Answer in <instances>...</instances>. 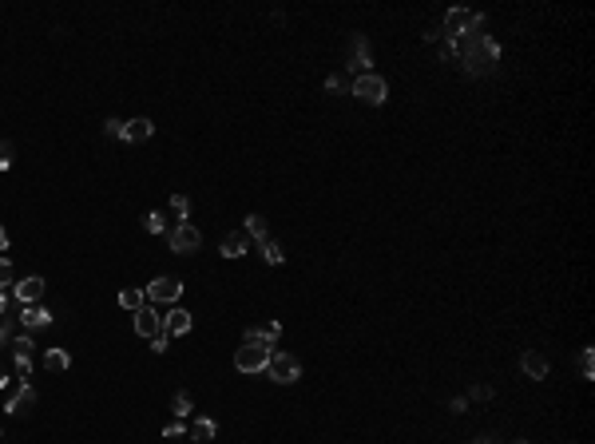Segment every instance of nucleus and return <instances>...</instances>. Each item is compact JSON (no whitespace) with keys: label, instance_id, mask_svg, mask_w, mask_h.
<instances>
[{"label":"nucleus","instance_id":"1","mask_svg":"<svg viewBox=\"0 0 595 444\" xmlns=\"http://www.w3.org/2000/svg\"><path fill=\"white\" fill-rule=\"evenodd\" d=\"M456 64L464 76H492L500 64V44L488 32H468L464 40H456Z\"/></svg>","mask_w":595,"mask_h":444},{"label":"nucleus","instance_id":"2","mask_svg":"<svg viewBox=\"0 0 595 444\" xmlns=\"http://www.w3.org/2000/svg\"><path fill=\"white\" fill-rule=\"evenodd\" d=\"M485 28V12H473V8H449L444 12V40L449 44H456V40H464L468 32H480Z\"/></svg>","mask_w":595,"mask_h":444},{"label":"nucleus","instance_id":"3","mask_svg":"<svg viewBox=\"0 0 595 444\" xmlns=\"http://www.w3.org/2000/svg\"><path fill=\"white\" fill-rule=\"evenodd\" d=\"M262 373L270 377V381H278V385H294L298 377H302V361H298L294 354H286V349H274Z\"/></svg>","mask_w":595,"mask_h":444},{"label":"nucleus","instance_id":"4","mask_svg":"<svg viewBox=\"0 0 595 444\" xmlns=\"http://www.w3.org/2000/svg\"><path fill=\"white\" fill-rule=\"evenodd\" d=\"M369 64H374V48H369V36L365 32H353L350 36V64H345V76H369Z\"/></svg>","mask_w":595,"mask_h":444},{"label":"nucleus","instance_id":"5","mask_svg":"<svg viewBox=\"0 0 595 444\" xmlns=\"http://www.w3.org/2000/svg\"><path fill=\"white\" fill-rule=\"evenodd\" d=\"M270 345H262V341H243V349L234 354V369L238 373H262L266 369V361H270Z\"/></svg>","mask_w":595,"mask_h":444},{"label":"nucleus","instance_id":"6","mask_svg":"<svg viewBox=\"0 0 595 444\" xmlns=\"http://www.w3.org/2000/svg\"><path fill=\"white\" fill-rule=\"evenodd\" d=\"M350 95H357L362 103H374V107H381L385 100H389V83L381 80V76H357V80L350 83Z\"/></svg>","mask_w":595,"mask_h":444},{"label":"nucleus","instance_id":"7","mask_svg":"<svg viewBox=\"0 0 595 444\" xmlns=\"http://www.w3.org/2000/svg\"><path fill=\"white\" fill-rule=\"evenodd\" d=\"M183 298V282L175 274H159L151 286H147V302L151 305H175Z\"/></svg>","mask_w":595,"mask_h":444},{"label":"nucleus","instance_id":"8","mask_svg":"<svg viewBox=\"0 0 595 444\" xmlns=\"http://www.w3.org/2000/svg\"><path fill=\"white\" fill-rule=\"evenodd\" d=\"M167 243H171L175 254H195L202 246V234L195 222H175L171 230H167Z\"/></svg>","mask_w":595,"mask_h":444},{"label":"nucleus","instance_id":"9","mask_svg":"<svg viewBox=\"0 0 595 444\" xmlns=\"http://www.w3.org/2000/svg\"><path fill=\"white\" fill-rule=\"evenodd\" d=\"M135 333L139 337H159L163 333V313H159V305H143V310H135Z\"/></svg>","mask_w":595,"mask_h":444},{"label":"nucleus","instance_id":"10","mask_svg":"<svg viewBox=\"0 0 595 444\" xmlns=\"http://www.w3.org/2000/svg\"><path fill=\"white\" fill-rule=\"evenodd\" d=\"M32 337L28 333H21V337H12V361H16V369H21V377L28 381V373H32Z\"/></svg>","mask_w":595,"mask_h":444},{"label":"nucleus","instance_id":"11","mask_svg":"<svg viewBox=\"0 0 595 444\" xmlns=\"http://www.w3.org/2000/svg\"><path fill=\"white\" fill-rule=\"evenodd\" d=\"M195 317L183 305H171V310L163 313V333H171V337H179V333H191Z\"/></svg>","mask_w":595,"mask_h":444},{"label":"nucleus","instance_id":"12","mask_svg":"<svg viewBox=\"0 0 595 444\" xmlns=\"http://www.w3.org/2000/svg\"><path fill=\"white\" fill-rule=\"evenodd\" d=\"M44 286H48V282H44L40 274H32V278H24V282H16V286H12V293H16V298H21L24 305H36V302L44 298Z\"/></svg>","mask_w":595,"mask_h":444},{"label":"nucleus","instance_id":"13","mask_svg":"<svg viewBox=\"0 0 595 444\" xmlns=\"http://www.w3.org/2000/svg\"><path fill=\"white\" fill-rule=\"evenodd\" d=\"M32 404H36V389H32V381L28 385H21V389H16V393L8 397V404H4V413H12V416H24L32 409Z\"/></svg>","mask_w":595,"mask_h":444},{"label":"nucleus","instance_id":"14","mask_svg":"<svg viewBox=\"0 0 595 444\" xmlns=\"http://www.w3.org/2000/svg\"><path fill=\"white\" fill-rule=\"evenodd\" d=\"M151 135H155V123L139 115V119H127V123H123V135H120V139H123V143H147Z\"/></svg>","mask_w":595,"mask_h":444},{"label":"nucleus","instance_id":"15","mask_svg":"<svg viewBox=\"0 0 595 444\" xmlns=\"http://www.w3.org/2000/svg\"><path fill=\"white\" fill-rule=\"evenodd\" d=\"M282 337V325L278 322H262V325H250V329L243 333V341H262V345H270L274 349V341Z\"/></svg>","mask_w":595,"mask_h":444},{"label":"nucleus","instance_id":"16","mask_svg":"<svg viewBox=\"0 0 595 444\" xmlns=\"http://www.w3.org/2000/svg\"><path fill=\"white\" fill-rule=\"evenodd\" d=\"M520 369H524L532 381H544V377H548V357L540 354V349H528V354L520 357Z\"/></svg>","mask_w":595,"mask_h":444},{"label":"nucleus","instance_id":"17","mask_svg":"<svg viewBox=\"0 0 595 444\" xmlns=\"http://www.w3.org/2000/svg\"><path fill=\"white\" fill-rule=\"evenodd\" d=\"M246 250H250V238H246L243 230L226 234V238H222V243H219V254H222V258H243Z\"/></svg>","mask_w":595,"mask_h":444},{"label":"nucleus","instance_id":"18","mask_svg":"<svg viewBox=\"0 0 595 444\" xmlns=\"http://www.w3.org/2000/svg\"><path fill=\"white\" fill-rule=\"evenodd\" d=\"M21 322L28 325V329H48V325H52V310H48V305H40V302H36V305H24Z\"/></svg>","mask_w":595,"mask_h":444},{"label":"nucleus","instance_id":"19","mask_svg":"<svg viewBox=\"0 0 595 444\" xmlns=\"http://www.w3.org/2000/svg\"><path fill=\"white\" fill-rule=\"evenodd\" d=\"M44 369H52V373H68V369H71V354L64 349V345L44 349Z\"/></svg>","mask_w":595,"mask_h":444},{"label":"nucleus","instance_id":"20","mask_svg":"<svg viewBox=\"0 0 595 444\" xmlns=\"http://www.w3.org/2000/svg\"><path fill=\"white\" fill-rule=\"evenodd\" d=\"M120 305L123 310H143V305H147V290H139V286H123L120 290Z\"/></svg>","mask_w":595,"mask_h":444},{"label":"nucleus","instance_id":"21","mask_svg":"<svg viewBox=\"0 0 595 444\" xmlns=\"http://www.w3.org/2000/svg\"><path fill=\"white\" fill-rule=\"evenodd\" d=\"M243 234H246V238H254V243L270 238V230H266V218H262V214H246V218H243Z\"/></svg>","mask_w":595,"mask_h":444},{"label":"nucleus","instance_id":"22","mask_svg":"<svg viewBox=\"0 0 595 444\" xmlns=\"http://www.w3.org/2000/svg\"><path fill=\"white\" fill-rule=\"evenodd\" d=\"M214 433H219V428H214L211 416H195V421H191V436H195V440H211Z\"/></svg>","mask_w":595,"mask_h":444},{"label":"nucleus","instance_id":"23","mask_svg":"<svg viewBox=\"0 0 595 444\" xmlns=\"http://www.w3.org/2000/svg\"><path fill=\"white\" fill-rule=\"evenodd\" d=\"M171 413H175V421H187V416L195 413L191 393H175V397H171Z\"/></svg>","mask_w":595,"mask_h":444},{"label":"nucleus","instance_id":"24","mask_svg":"<svg viewBox=\"0 0 595 444\" xmlns=\"http://www.w3.org/2000/svg\"><path fill=\"white\" fill-rule=\"evenodd\" d=\"M171 214H175V222H191V199L187 194H171Z\"/></svg>","mask_w":595,"mask_h":444},{"label":"nucleus","instance_id":"25","mask_svg":"<svg viewBox=\"0 0 595 444\" xmlns=\"http://www.w3.org/2000/svg\"><path fill=\"white\" fill-rule=\"evenodd\" d=\"M143 230H147V234H167L171 226H167V218H163L159 211H147V214H143Z\"/></svg>","mask_w":595,"mask_h":444},{"label":"nucleus","instance_id":"26","mask_svg":"<svg viewBox=\"0 0 595 444\" xmlns=\"http://www.w3.org/2000/svg\"><path fill=\"white\" fill-rule=\"evenodd\" d=\"M258 246H262V258H266V262H270V266H282V262H286L282 246L274 243V238H262V243H258Z\"/></svg>","mask_w":595,"mask_h":444},{"label":"nucleus","instance_id":"27","mask_svg":"<svg viewBox=\"0 0 595 444\" xmlns=\"http://www.w3.org/2000/svg\"><path fill=\"white\" fill-rule=\"evenodd\" d=\"M579 373H584L587 381L595 377V349L591 345H584V354H579Z\"/></svg>","mask_w":595,"mask_h":444},{"label":"nucleus","instance_id":"28","mask_svg":"<svg viewBox=\"0 0 595 444\" xmlns=\"http://www.w3.org/2000/svg\"><path fill=\"white\" fill-rule=\"evenodd\" d=\"M12 163H16V143L0 139V171H8Z\"/></svg>","mask_w":595,"mask_h":444},{"label":"nucleus","instance_id":"29","mask_svg":"<svg viewBox=\"0 0 595 444\" xmlns=\"http://www.w3.org/2000/svg\"><path fill=\"white\" fill-rule=\"evenodd\" d=\"M350 76H345V71H333L330 80H325V91H333V95H337V91H350Z\"/></svg>","mask_w":595,"mask_h":444},{"label":"nucleus","instance_id":"30","mask_svg":"<svg viewBox=\"0 0 595 444\" xmlns=\"http://www.w3.org/2000/svg\"><path fill=\"white\" fill-rule=\"evenodd\" d=\"M4 286H16V270H12L8 258H0V290H4Z\"/></svg>","mask_w":595,"mask_h":444},{"label":"nucleus","instance_id":"31","mask_svg":"<svg viewBox=\"0 0 595 444\" xmlns=\"http://www.w3.org/2000/svg\"><path fill=\"white\" fill-rule=\"evenodd\" d=\"M103 135H108V139H120V135H123V119H108V123H103Z\"/></svg>","mask_w":595,"mask_h":444},{"label":"nucleus","instance_id":"32","mask_svg":"<svg viewBox=\"0 0 595 444\" xmlns=\"http://www.w3.org/2000/svg\"><path fill=\"white\" fill-rule=\"evenodd\" d=\"M0 345H12V317H0Z\"/></svg>","mask_w":595,"mask_h":444},{"label":"nucleus","instance_id":"33","mask_svg":"<svg viewBox=\"0 0 595 444\" xmlns=\"http://www.w3.org/2000/svg\"><path fill=\"white\" fill-rule=\"evenodd\" d=\"M167 345H171V333H159V337H151V349H155V354H167Z\"/></svg>","mask_w":595,"mask_h":444},{"label":"nucleus","instance_id":"34","mask_svg":"<svg viewBox=\"0 0 595 444\" xmlns=\"http://www.w3.org/2000/svg\"><path fill=\"white\" fill-rule=\"evenodd\" d=\"M473 401H492V389L488 385H473Z\"/></svg>","mask_w":595,"mask_h":444},{"label":"nucleus","instance_id":"35","mask_svg":"<svg viewBox=\"0 0 595 444\" xmlns=\"http://www.w3.org/2000/svg\"><path fill=\"white\" fill-rule=\"evenodd\" d=\"M183 433H187V424L183 421H171L167 428H163V436H183Z\"/></svg>","mask_w":595,"mask_h":444},{"label":"nucleus","instance_id":"36","mask_svg":"<svg viewBox=\"0 0 595 444\" xmlns=\"http://www.w3.org/2000/svg\"><path fill=\"white\" fill-rule=\"evenodd\" d=\"M8 250V230H4V226H0V254Z\"/></svg>","mask_w":595,"mask_h":444},{"label":"nucleus","instance_id":"37","mask_svg":"<svg viewBox=\"0 0 595 444\" xmlns=\"http://www.w3.org/2000/svg\"><path fill=\"white\" fill-rule=\"evenodd\" d=\"M4 310H8V293L0 290V317H4Z\"/></svg>","mask_w":595,"mask_h":444},{"label":"nucleus","instance_id":"38","mask_svg":"<svg viewBox=\"0 0 595 444\" xmlns=\"http://www.w3.org/2000/svg\"><path fill=\"white\" fill-rule=\"evenodd\" d=\"M473 444H496V440H492V436H476Z\"/></svg>","mask_w":595,"mask_h":444},{"label":"nucleus","instance_id":"39","mask_svg":"<svg viewBox=\"0 0 595 444\" xmlns=\"http://www.w3.org/2000/svg\"><path fill=\"white\" fill-rule=\"evenodd\" d=\"M0 389H8V377H4V373H0Z\"/></svg>","mask_w":595,"mask_h":444},{"label":"nucleus","instance_id":"40","mask_svg":"<svg viewBox=\"0 0 595 444\" xmlns=\"http://www.w3.org/2000/svg\"><path fill=\"white\" fill-rule=\"evenodd\" d=\"M516 444H528V440H516Z\"/></svg>","mask_w":595,"mask_h":444}]
</instances>
